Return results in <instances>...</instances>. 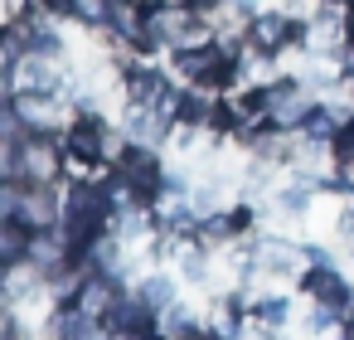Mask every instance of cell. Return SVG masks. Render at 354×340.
Returning <instances> with one entry per match:
<instances>
[{
  "instance_id": "cell-18",
  "label": "cell",
  "mask_w": 354,
  "mask_h": 340,
  "mask_svg": "<svg viewBox=\"0 0 354 340\" xmlns=\"http://www.w3.org/2000/svg\"><path fill=\"white\" fill-rule=\"evenodd\" d=\"M39 6H44V10H59V15H64V10H78V0H39Z\"/></svg>"
},
{
  "instance_id": "cell-3",
  "label": "cell",
  "mask_w": 354,
  "mask_h": 340,
  "mask_svg": "<svg viewBox=\"0 0 354 340\" xmlns=\"http://www.w3.org/2000/svg\"><path fill=\"white\" fill-rule=\"evenodd\" d=\"M117 175L131 185L136 199H156V195H160V190H156V180H160V170H156V151H146V146L127 151L122 165H117Z\"/></svg>"
},
{
  "instance_id": "cell-2",
  "label": "cell",
  "mask_w": 354,
  "mask_h": 340,
  "mask_svg": "<svg viewBox=\"0 0 354 340\" xmlns=\"http://www.w3.org/2000/svg\"><path fill=\"white\" fill-rule=\"evenodd\" d=\"M180 73H185L194 88H218V83H233V54H228L223 44L185 49V54H180Z\"/></svg>"
},
{
  "instance_id": "cell-21",
  "label": "cell",
  "mask_w": 354,
  "mask_h": 340,
  "mask_svg": "<svg viewBox=\"0 0 354 340\" xmlns=\"http://www.w3.org/2000/svg\"><path fill=\"white\" fill-rule=\"evenodd\" d=\"M325 6H344V0H325Z\"/></svg>"
},
{
  "instance_id": "cell-12",
  "label": "cell",
  "mask_w": 354,
  "mask_h": 340,
  "mask_svg": "<svg viewBox=\"0 0 354 340\" xmlns=\"http://www.w3.org/2000/svg\"><path fill=\"white\" fill-rule=\"evenodd\" d=\"M141 301H146V306H156V311H170V306H175V287H170L165 277H146Z\"/></svg>"
},
{
  "instance_id": "cell-15",
  "label": "cell",
  "mask_w": 354,
  "mask_h": 340,
  "mask_svg": "<svg viewBox=\"0 0 354 340\" xmlns=\"http://www.w3.org/2000/svg\"><path fill=\"white\" fill-rule=\"evenodd\" d=\"M257 316H262V321H281V316H286V301H281V296H267V301H257Z\"/></svg>"
},
{
  "instance_id": "cell-19",
  "label": "cell",
  "mask_w": 354,
  "mask_h": 340,
  "mask_svg": "<svg viewBox=\"0 0 354 340\" xmlns=\"http://www.w3.org/2000/svg\"><path fill=\"white\" fill-rule=\"evenodd\" d=\"M281 204H286V209H301V204H306V195H301V185H296V190H286V195H281Z\"/></svg>"
},
{
  "instance_id": "cell-14",
  "label": "cell",
  "mask_w": 354,
  "mask_h": 340,
  "mask_svg": "<svg viewBox=\"0 0 354 340\" xmlns=\"http://www.w3.org/2000/svg\"><path fill=\"white\" fill-rule=\"evenodd\" d=\"M306 132H310V136H339V127H335V112H330V107H315V112L306 117Z\"/></svg>"
},
{
  "instance_id": "cell-16",
  "label": "cell",
  "mask_w": 354,
  "mask_h": 340,
  "mask_svg": "<svg viewBox=\"0 0 354 340\" xmlns=\"http://www.w3.org/2000/svg\"><path fill=\"white\" fill-rule=\"evenodd\" d=\"M335 146H339V156H344V161L354 165V122H344V127H339V136H335Z\"/></svg>"
},
{
  "instance_id": "cell-13",
  "label": "cell",
  "mask_w": 354,
  "mask_h": 340,
  "mask_svg": "<svg viewBox=\"0 0 354 340\" xmlns=\"http://www.w3.org/2000/svg\"><path fill=\"white\" fill-rule=\"evenodd\" d=\"M25 44H30V54H59V35L49 25H30L25 30Z\"/></svg>"
},
{
  "instance_id": "cell-20",
  "label": "cell",
  "mask_w": 354,
  "mask_h": 340,
  "mask_svg": "<svg viewBox=\"0 0 354 340\" xmlns=\"http://www.w3.org/2000/svg\"><path fill=\"white\" fill-rule=\"evenodd\" d=\"M185 340H218V335H204V330H189Z\"/></svg>"
},
{
  "instance_id": "cell-8",
  "label": "cell",
  "mask_w": 354,
  "mask_h": 340,
  "mask_svg": "<svg viewBox=\"0 0 354 340\" xmlns=\"http://www.w3.org/2000/svg\"><path fill=\"white\" fill-rule=\"evenodd\" d=\"M131 98H136V102H146V107H175V98H170L165 78H160V73H151V69H136V73H131Z\"/></svg>"
},
{
  "instance_id": "cell-6",
  "label": "cell",
  "mask_w": 354,
  "mask_h": 340,
  "mask_svg": "<svg viewBox=\"0 0 354 340\" xmlns=\"http://www.w3.org/2000/svg\"><path fill=\"white\" fill-rule=\"evenodd\" d=\"M107 146H112V141H107V132H102L93 117H83V122L68 132V151H73L78 161H97V156H107Z\"/></svg>"
},
{
  "instance_id": "cell-11",
  "label": "cell",
  "mask_w": 354,
  "mask_h": 340,
  "mask_svg": "<svg viewBox=\"0 0 354 340\" xmlns=\"http://www.w3.org/2000/svg\"><path fill=\"white\" fill-rule=\"evenodd\" d=\"M209 112H214V107H209L199 93H185V98H175V117H180L185 127H189V122H194V127H199V122H209Z\"/></svg>"
},
{
  "instance_id": "cell-17",
  "label": "cell",
  "mask_w": 354,
  "mask_h": 340,
  "mask_svg": "<svg viewBox=\"0 0 354 340\" xmlns=\"http://www.w3.org/2000/svg\"><path fill=\"white\" fill-rule=\"evenodd\" d=\"M170 330H189V311H180V306H170Z\"/></svg>"
},
{
  "instance_id": "cell-4",
  "label": "cell",
  "mask_w": 354,
  "mask_h": 340,
  "mask_svg": "<svg viewBox=\"0 0 354 340\" xmlns=\"http://www.w3.org/2000/svg\"><path fill=\"white\" fill-rule=\"evenodd\" d=\"M267 117H272V127H296V122H306V117H310L306 93H301L296 83H277V88H267Z\"/></svg>"
},
{
  "instance_id": "cell-10",
  "label": "cell",
  "mask_w": 354,
  "mask_h": 340,
  "mask_svg": "<svg viewBox=\"0 0 354 340\" xmlns=\"http://www.w3.org/2000/svg\"><path fill=\"white\" fill-rule=\"evenodd\" d=\"M339 35H344V30H339V20H335V15H320V20L306 30V44L325 54V49H335V44H339Z\"/></svg>"
},
{
  "instance_id": "cell-9",
  "label": "cell",
  "mask_w": 354,
  "mask_h": 340,
  "mask_svg": "<svg viewBox=\"0 0 354 340\" xmlns=\"http://www.w3.org/2000/svg\"><path fill=\"white\" fill-rule=\"evenodd\" d=\"M165 122H170L165 107H146V102H136L131 117H127V132L141 136V141H160V136H165Z\"/></svg>"
},
{
  "instance_id": "cell-7",
  "label": "cell",
  "mask_w": 354,
  "mask_h": 340,
  "mask_svg": "<svg viewBox=\"0 0 354 340\" xmlns=\"http://www.w3.org/2000/svg\"><path fill=\"white\" fill-rule=\"evenodd\" d=\"M291 35H296V25H291L286 15H257V20H252V44H257L262 54H277Z\"/></svg>"
},
{
  "instance_id": "cell-1",
  "label": "cell",
  "mask_w": 354,
  "mask_h": 340,
  "mask_svg": "<svg viewBox=\"0 0 354 340\" xmlns=\"http://www.w3.org/2000/svg\"><path fill=\"white\" fill-rule=\"evenodd\" d=\"M112 195H102L97 185H78L73 195H68V214H64V238H68V258H83L88 253V243L107 229V219H112Z\"/></svg>"
},
{
  "instance_id": "cell-5",
  "label": "cell",
  "mask_w": 354,
  "mask_h": 340,
  "mask_svg": "<svg viewBox=\"0 0 354 340\" xmlns=\"http://www.w3.org/2000/svg\"><path fill=\"white\" fill-rule=\"evenodd\" d=\"M306 292L315 296V306H335V311L349 306V287H344V277H339L330 262H320V267L306 272Z\"/></svg>"
}]
</instances>
